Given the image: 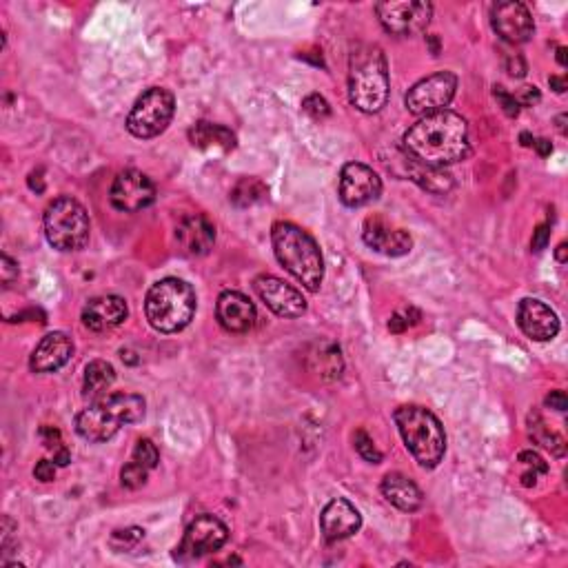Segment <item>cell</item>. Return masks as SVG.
<instances>
[{
    "label": "cell",
    "instance_id": "obj_1",
    "mask_svg": "<svg viewBox=\"0 0 568 568\" xmlns=\"http://www.w3.org/2000/svg\"><path fill=\"white\" fill-rule=\"evenodd\" d=\"M404 151L424 165L446 167L469 156V125L455 111L442 109L422 116L407 134Z\"/></svg>",
    "mask_w": 568,
    "mask_h": 568
},
{
    "label": "cell",
    "instance_id": "obj_2",
    "mask_svg": "<svg viewBox=\"0 0 568 568\" xmlns=\"http://www.w3.org/2000/svg\"><path fill=\"white\" fill-rule=\"evenodd\" d=\"M389 65L382 49L360 45L349 60V100L362 114H378L389 100Z\"/></svg>",
    "mask_w": 568,
    "mask_h": 568
},
{
    "label": "cell",
    "instance_id": "obj_3",
    "mask_svg": "<svg viewBox=\"0 0 568 568\" xmlns=\"http://www.w3.org/2000/svg\"><path fill=\"white\" fill-rule=\"evenodd\" d=\"M271 242L280 265L309 291H318L324 280V260L318 242L291 222L273 225Z\"/></svg>",
    "mask_w": 568,
    "mask_h": 568
},
{
    "label": "cell",
    "instance_id": "obj_4",
    "mask_svg": "<svg viewBox=\"0 0 568 568\" xmlns=\"http://www.w3.org/2000/svg\"><path fill=\"white\" fill-rule=\"evenodd\" d=\"M145 400L134 393H114L89 404L78 413L76 431L87 442H107L127 424H136L145 418Z\"/></svg>",
    "mask_w": 568,
    "mask_h": 568
},
{
    "label": "cell",
    "instance_id": "obj_5",
    "mask_svg": "<svg viewBox=\"0 0 568 568\" xmlns=\"http://www.w3.org/2000/svg\"><path fill=\"white\" fill-rule=\"evenodd\" d=\"M196 291L178 278H165L149 289L145 313L158 333H178L196 316Z\"/></svg>",
    "mask_w": 568,
    "mask_h": 568
},
{
    "label": "cell",
    "instance_id": "obj_6",
    "mask_svg": "<svg viewBox=\"0 0 568 568\" xmlns=\"http://www.w3.org/2000/svg\"><path fill=\"white\" fill-rule=\"evenodd\" d=\"M393 418L415 462L424 469H435L446 453V435L440 420L429 409L415 404L400 407Z\"/></svg>",
    "mask_w": 568,
    "mask_h": 568
},
{
    "label": "cell",
    "instance_id": "obj_7",
    "mask_svg": "<svg viewBox=\"0 0 568 568\" xmlns=\"http://www.w3.org/2000/svg\"><path fill=\"white\" fill-rule=\"evenodd\" d=\"M91 222L78 200L56 198L45 211V236L58 251H80L89 242Z\"/></svg>",
    "mask_w": 568,
    "mask_h": 568
},
{
    "label": "cell",
    "instance_id": "obj_8",
    "mask_svg": "<svg viewBox=\"0 0 568 568\" xmlns=\"http://www.w3.org/2000/svg\"><path fill=\"white\" fill-rule=\"evenodd\" d=\"M176 114V98L162 87H151L142 94L129 111L127 129L136 138H156L165 131Z\"/></svg>",
    "mask_w": 568,
    "mask_h": 568
},
{
    "label": "cell",
    "instance_id": "obj_9",
    "mask_svg": "<svg viewBox=\"0 0 568 568\" xmlns=\"http://www.w3.org/2000/svg\"><path fill=\"white\" fill-rule=\"evenodd\" d=\"M229 540V529L218 517L200 515L187 526L174 557L178 562H196L200 557L220 551Z\"/></svg>",
    "mask_w": 568,
    "mask_h": 568
},
{
    "label": "cell",
    "instance_id": "obj_10",
    "mask_svg": "<svg viewBox=\"0 0 568 568\" xmlns=\"http://www.w3.org/2000/svg\"><path fill=\"white\" fill-rule=\"evenodd\" d=\"M455 89H458L455 74H451V71H438V74L426 76L420 83H415L409 89L407 98H404V105L415 116H429L451 105Z\"/></svg>",
    "mask_w": 568,
    "mask_h": 568
},
{
    "label": "cell",
    "instance_id": "obj_11",
    "mask_svg": "<svg viewBox=\"0 0 568 568\" xmlns=\"http://www.w3.org/2000/svg\"><path fill=\"white\" fill-rule=\"evenodd\" d=\"M382 27L395 36H411L420 34L431 23L433 5L424 0H387V3L375 5Z\"/></svg>",
    "mask_w": 568,
    "mask_h": 568
},
{
    "label": "cell",
    "instance_id": "obj_12",
    "mask_svg": "<svg viewBox=\"0 0 568 568\" xmlns=\"http://www.w3.org/2000/svg\"><path fill=\"white\" fill-rule=\"evenodd\" d=\"M391 174L402 180H413L415 185L429 191V194H449L453 189V176L442 167L424 165L418 158H413L409 151L393 149L389 158L382 160Z\"/></svg>",
    "mask_w": 568,
    "mask_h": 568
},
{
    "label": "cell",
    "instance_id": "obj_13",
    "mask_svg": "<svg viewBox=\"0 0 568 568\" xmlns=\"http://www.w3.org/2000/svg\"><path fill=\"white\" fill-rule=\"evenodd\" d=\"M111 207L123 213H138L154 205L156 185L147 174L138 169H127L118 174L109 191Z\"/></svg>",
    "mask_w": 568,
    "mask_h": 568
},
{
    "label": "cell",
    "instance_id": "obj_14",
    "mask_svg": "<svg viewBox=\"0 0 568 568\" xmlns=\"http://www.w3.org/2000/svg\"><path fill=\"white\" fill-rule=\"evenodd\" d=\"M382 194V180L362 162H349L340 174V200L344 207L358 209L375 202Z\"/></svg>",
    "mask_w": 568,
    "mask_h": 568
},
{
    "label": "cell",
    "instance_id": "obj_15",
    "mask_svg": "<svg viewBox=\"0 0 568 568\" xmlns=\"http://www.w3.org/2000/svg\"><path fill=\"white\" fill-rule=\"evenodd\" d=\"M491 23H493L497 36L511 45L529 43L535 32V23H533L529 7H526L524 3H515V0L493 5Z\"/></svg>",
    "mask_w": 568,
    "mask_h": 568
},
{
    "label": "cell",
    "instance_id": "obj_16",
    "mask_svg": "<svg viewBox=\"0 0 568 568\" xmlns=\"http://www.w3.org/2000/svg\"><path fill=\"white\" fill-rule=\"evenodd\" d=\"M258 298L280 318H300L307 311V300L298 289L276 276H260L253 282Z\"/></svg>",
    "mask_w": 568,
    "mask_h": 568
},
{
    "label": "cell",
    "instance_id": "obj_17",
    "mask_svg": "<svg viewBox=\"0 0 568 568\" xmlns=\"http://www.w3.org/2000/svg\"><path fill=\"white\" fill-rule=\"evenodd\" d=\"M517 324L526 338L535 342H549L560 333V318L542 300L524 298L517 307Z\"/></svg>",
    "mask_w": 568,
    "mask_h": 568
},
{
    "label": "cell",
    "instance_id": "obj_18",
    "mask_svg": "<svg viewBox=\"0 0 568 568\" xmlns=\"http://www.w3.org/2000/svg\"><path fill=\"white\" fill-rule=\"evenodd\" d=\"M362 238L373 251L384 253V256H391V258L407 256V253L413 247V240L409 236V231L395 229V227L389 225L387 220L378 218V216L369 218L367 222H364Z\"/></svg>",
    "mask_w": 568,
    "mask_h": 568
},
{
    "label": "cell",
    "instance_id": "obj_19",
    "mask_svg": "<svg viewBox=\"0 0 568 568\" xmlns=\"http://www.w3.org/2000/svg\"><path fill=\"white\" fill-rule=\"evenodd\" d=\"M320 526H322L324 540L340 542L360 531L362 515L349 500L336 497V500L324 506V511L320 515Z\"/></svg>",
    "mask_w": 568,
    "mask_h": 568
},
{
    "label": "cell",
    "instance_id": "obj_20",
    "mask_svg": "<svg viewBox=\"0 0 568 568\" xmlns=\"http://www.w3.org/2000/svg\"><path fill=\"white\" fill-rule=\"evenodd\" d=\"M216 316H218L220 327L225 331L247 333L253 324H256L258 313L247 296H242V293L238 291H225L218 298Z\"/></svg>",
    "mask_w": 568,
    "mask_h": 568
},
{
    "label": "cell",
    "instance_id": "obj_21",
    "mask_svg": "<svg viewBox=\"0 0 568 568\" xmlns=\"http://www.w3.org/2000/svg\"><path fill=\"white\" fill-rule=\"evenodd\" d=\"M129 316L127 302L120 296H98L91 298L83 309V324L89 331L103 333L116 329Z\"/></svg>",
    "mask_w": 568,
    "mask_h": 568
},
{
    "label": "cell",
    "instance_id": "obj_22",
    "mask_svg": "<svg viewBox=\"0 0 568 568\" xmlns=\"http://www.w3.org/2000/svg\"><path fill=\"white\" fill-rule=\"evenodd\" d=\"M71 355H74V342L65 333L54 331L40 340L32 353V360H29V367L36 373H52L63 369L71 360Z\"/></svg>",
    "mask_w": 568,
    "mask_h": 568
},
{
    "label": "cell",
    "instance_id": "obj_23",
    "mask_svg": "<svg viewBox=\"0 0 568 568\" xmlns=\"http://www.w3.org/2000/svg\"><path fill=\"white\" fill-rule=\"evenodd\" d=\"M176 240L187 256H205L216 242V227L202 213H194V216L182 218L176 227Z\"/></svg>",
    "mask_w": 568,
    "mask_h": 568
},
{
    "label": "cell",
    "instance_id": "obj_24",
    "mask_svg": "<svg viewBox=\"0 0 568 568\" xmlns=\"http://www.w3.org/2000/svg\"><path fill=\"white\" fill-rule=\"evenodd\" d=\"M382 495L387 497V502L393 504L395 509H400L404 513L418 511L424 502L422 491L415 486L413 480H409L407 475H402V473L384 475Z\"/></svg>",
    "mask_w": 568,
    "mask_h": 568
},
{
    "label": "cell",
    "instance_id": "obj_25",
    "mask_svg": "<svg viewBox=\"0 0 568 568\" xmlns=\"http://www.w3.org/2000/svg\"><path fill=\"white\" fill-rule=\"evenodd\" d=\"M189 140L196 149L207 151V154H229V151L236 147V136H233L231 129L205 123V120L196 127H191Z\"/></svg>",
    "mask_w": 568,
    "mask_h": 568
},
{
    "label": "cell",
    "instance_id": "obj_26",
    "mask_svg": "<svg viewBox=\"0 0 568 568\" xmlns=\"http://www.w3.org/2000/svg\"><path fill=\"white\" fill-rule=\"evenodd\" d=\"M116 382V371L105 360H94L85 367V380H83V395L87 400H100Z\"/></svg>",
    "mask_w": 568,
    "mask_h": 568
},
{
    "label": "cell",
    "instance_id": "obj_27",
    "mask_svg": "<svg viewBox=\"0 0 568 568\" xmlns=\"http://www.w3.org/2000/svg\"><path fill=\"white\" fill-rule=\"evenodd\" d=\"M267 187L262 185L258 178H242L236 187L231 191V202L236 207H253L258 205V202H265L267 200Z\"/></svg>",
    "mask_w": 568,
    "mask_h": 568
},
{
    "label": "cell",
    "instance_id": "obj_28",
    "mask_svg": "<svg viewBox=\"0 0 568 568\" xmlns=\"http://www.w3.org/2000/svg\"><path fill=\"white\" fill-rule=\"evenodd\" d=\"M40 440H43L47 451L54 453V462L58 466H67L71 462V455L63 444V438H60V431L54 429V426H43V429H40Z\"/></svg>",
    "mask_w": 568,
    "mask_h": 568
},
{
    "label": "cell",
    "instance_id": "obj_29",
    "mask_svg": "<svg viewBox=\"0 0 568 568\" xmlns=\"http://www.w3.org/2000/svg\"><path fill=\"white\" fill-rule=\"evenodd\" d=\"M520 464L524 466V473H522V484L524 486H535L537 484V478L540 475H546L549 473V464H546L540 455L533 453V451H522L520 453Z\"/></svg>",
    "mask_w": 568,
    "mask_h": 568
},
{
    "label": "cell",
    "instance_id": "obj_30",
    "mask_svg": "<svg viewBox=\"0 0 568 568\" xmlns=\"http://www.w3.org/2000/svg\"><path fill=\"white\" fill-rule=\"evenodd\" d=\"M531 435H533L537 444L546 446V449L553 451L555 455H564V440L557 433L546 429L537 415H533V418H531Z\"/></svg>",
    "mask_w": 568,
    "mask_h": 568
},
{
    "label": "cell",
    "instance_id": "obj_31",
    "mask_svg": "<svg viewBox=\"0 0 568 568\" xmlns=\"http://www.w3.org/2000/svg\"><path fill=\"white\" fill-rule=\"evenodd\" d=\"M147 478H149V469H145V466L134 460L127 462L123 466V471H120V482H123V486H127V489L131 491L140 489V486L147 482Z\"/></svg>",
    "mask_w": 568,
    "mask_h": 568
},
{
    "label": "cell",
    "instance_id": "obj_32",
    "mask_svg": "<svg viewBox=\"0 0 568 568\" xmlns=\"http://www.w3.org/2000/svg\"><path fill=\"white\" fill-rule=\"evenodd\" d=\"M131 460L142 464L149 471H154L156 466H158V462H160V453L156 449V444L151 442V440H138L136 449H134V455H131Z\"/></svg>",
    "mask_w": 568,
    "mask_h": 568
},
{
    "label": "cell",
    "instance_id": "obj_33",
    "mask_svg": "<svg viewBox=\"0 0 568 568\" xmlns=\"http://www.w3.org/2000/svg\"><path fill=\"white\" fill-rule=\"evenodd\" d=\"M142 537H145V531L138 529V526H131V529H125V531H114L109 544H111V549H116V551H129V549H136Z\"/></svg>",
    "mask_w": 568,
    "mask_h": 568
},
{
    "label": "cell",
    "instance_id": "obj_34",
    "mask_svg": "<svg viewBox=\"0 0 568 568\" xmlns=\"http://www.w3.org/2000/svg\"><path fill=\"white\" fill-rule=\"evenodd\" d=\"M355 451H358L362 458L367 460V462H371V464H380L382 462V453L375 449L373 440L364 431L355 433Z\"/></svg>",
    "mask_w": 568,
    "mask_h": 568
},
{
    "label": "cell",
    "instance_id": "obj_35",
    "mask_svg": "<svg viewBox=\"0 0 568 568\" xmlns=\"http://www.w3.org/2000/svg\"><path fill=\"white\" fill-rule=\"evenodd\" d=\"M302 109L307 111V114H309L311 118H316V120L327 118V116L331 114L329 103H327V100H324L320 94H311V96L304 98V100H302Z\"/></svg>",
    "mask_w": 568,
    "mask_h": 568
},
{
    "label": "cell",
    "instance_id": "obj_36",
    "mask_svg": "<svg viewBox=\"0 0 568 568\" xmlns=\"http://www.w3.org/2000/svg\"><path fill=\"white\" fill-rule=\"evenodd\" d=\"M495 100L500 103V107L504 109V114L506 116H511V118H517V114H520V105H517V98L513 94H509L504 87H495Z\"/></svg>",
    "mask_w": 568,
    "mask_h": 568
},
{
    "label": "cell",
    "instance_id": "obj_37",
    "mask_svg": "<svg viewBox=\"0 0 568 568\" xmlns=\"http://www.w3.org/2000/svg\"><path fill=\"white\" fill-rule=\"evenodd\" d=\"M36 480L40 482H54L56 480V462L52 460H40L34 469Z\"/></svg>",
    "mask_w": 568,
    "mask_h": 568
},
{
    "label": "cell",
    "instance_id": "obj_38",
    "mask_svg": "<svg viewBox=\"0 0 568 568\" xmlns=\"http://www.w3.org/2000/svg\"><path fill=\"white\" fill-rule=\"evenodd\" d=\"M549 240H551V227L549 225L537 227V231L533 233V251L546 249V245H549Z\"/></svg>",
    "mask_w": 568,
    "mask_h": 568
},
{
    "label": "cell",
    "instance_id": "obj_39",
    "mask_svg": "<svg viewBox=\"0 0 568 568\" xmlns=\"http://www.w3.org/2000/svg\"><path fill=\"white\" fill-rule=\"evenodd\" d=\"M0 271H3V282L9 284V282H14L18 278V265L16 262L9 258V256H3L0 258Z\"/></svg>",
    "mask_w": 568,
    "mask_h": 568
},
{
    "label": "cell",
    "instance_id": "obj_40",
    "mask_svg": "<svg viewBox=\"0 0 568 568\" xmlns=\"http://www.w3.org/2000/svg\"><path fill=\"white\" fill-rule=\"evenodd\" d=\"M542 100L540 96V89L537 87H524L520 98H517V105H524V107H533Z\"/></svg>",
    "mask_w": 568,
    "mask_h": 568
},
{
    "label": "cell",
    "instance_id": "obj_41",
    "mask_svg": "<svg viewBox=\"0 0 568 568\" xmlns=\"http://www.w3.org/2000/svg\"><path fill=\"white\" fill-rule=\"evenodd\" d=\"M546 404H549V407L555 409V411H566V407H568L566 393L564 391H553L549 398H546Z\"/></svg>",
    "mask_w": 568,
    "mask_h": 568
},
{
    "label": "cell",
    "instance_id": "obj_42",
    "mask_svg": "<svg viewBox=\"0 0 568 568\" xmlns=\"http://www.w3.org/2000/svg\"><path fill=\"white\" fill-rule=\"evenodd\" d=\"M533 147L537 149V154H540V156H549L551 151H553V145H551V142H549V140H544V138H542V140H535V145H533Z\"/></svg>",
    "mask_w": 568,
    "mask_h": 568
},
{
    "label": "cell",
    "instance_id": "obj_43",
    "mask_svg": "<svg viewBox=\"0 0 568 568\" xmlns=\"http://www.w3.org/2000/svg\"><path fill=\"white\" fill-rule=\"evenodd\" d=\"M549 85L557 91V94H564V91H566V80L560 78V76H551V78H549Z\"/></svg>",
    "mask_w": 568,
    "mask_h": 568
},
{
    "label": "cell",
    "instance_id": "obj_44",
    "mask_svg": "<svg viewBox=\"0 0 568 568\" xmlns=\"http://www.w3.org/2000/svg\"><path fill=\"white\" fill-rule=\"evenodd\" d=\"M566 251H568V245H566V242H562V245L557 247V251H555V258H557V262H562V265L566 262Z\"/></svg>",
    "mask_w": 568,
    "mask_h": 568
},
{
    "label": "cell",
    "instance_id": "obj_45",
    "mask_svg": "<svg viewBox=\"0 0 568 568\" xmlns=\"http://www.w3.org/2000/svg\"><path fill=\"white\" fill-rule=\"evenodd\" d=\"M557 63H560L562 67L568 65V60H566V47H560L557 49Z\"/></svg>",
    "mask_w": 568,
    "mask_h": 568
},
{
    "label": "cell",
    "instance_id": "obj_46",
    "mask_svg": "<svg viewBox=\"0 0 568 568\" xmlns=\"http://www.w3.org/2000/svg\"><path fill=\"white\" fill-rule=\"evenodd\" d=\"M520 138H522V145H524V147H533V145H535V138H531V134H526V131H524V134H522Z\"/></svg>",
    "mask_w": 568,
    "mask_h": 568
}]
</instances>
